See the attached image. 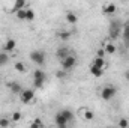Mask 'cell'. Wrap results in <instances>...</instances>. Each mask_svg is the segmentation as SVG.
Listing matches in <instances>:
<instances>
[{
    "instance_id": "cell-26",
    "label": "cell",
    "mask_w": 129,
    "mask_h": 128,
    "mask_svg": "<svg viewBox=\"0 0 129 128\" xmlns=\"http://www.w3.org/2000/svg\"><path fill=\"white\" fill-rule=\"evenodd\" d=\"M120 128H126V127H129V121L128 119H125V118H122L120 121H119V124H117Z\"/></svg>"
},
{
    "instance_id": "cell-14",
    "label": "cell",
    "mask_w": 129,
    "mask_h": 128,
    "mask_svg": "<svg viewBox=\"0 0 129 128\" xmlns=\"http://www.w3.org/2000/svg\"><path fill=\"white\" fill-rule=\"evenodd\" d=\"M90 74L93 75V77H102L104 75V68H99V66H95V65H90Z\"/></svg>"
},
{
    "instance_id": "cell-29",
    "label": "cell",
    "mask_w": 129,
    "mask_h": 128,
    "mask_svg": "<svg viewBox=\"0 0 129 128\" xmlns=\"http://www.w3.org/2000/svg\"><path fill=\"white\" fill-rule=\"evenodd\" d=\"M105 50L104 48H98V51H96V57H105Z\"/></svg>"
},
{
    "instance_id": "cell-7",
    "label": "cell",
    "mask_w": 129,
    "mask_h": 128,
    "mask_svg": "<svg viewBox=\"0 0 129 128\" xmlns=\"http://www.w3.org/2000/svg\"><path fill=\"white\" fill-rule=\"evenodd\" d=\"M54 121H56V125H57L59 128H66V127H68V124H69V122H68V119L64 118L60 112H57V113H56Z\"/></svg>"
},
{
    "instance_id": "cell-2",
    "label": "cell",
    "mask_w": 129,
    "mask_h": 128,
    "mask_svg": "<svg viewBox=\"0 0 129 128\" xmlns=\"http://www.w3.org/2000/svg\"><path fill=\"white\" fill-rule=\"evenodd\" d=\"M122 23H119L117 20H111V23H110V27H108V36L113 39V41H116L119 36H122Z\"/></svg>"
},
{
    "instance_id": "cell-10",
    "label": "cell",
    "mask_w": 129,
    "mask_h": 128,
    "mask_svg": "<svg viewBox=\"0 0 129 128\" xmlns=\"http://www.w3.org/2000/svg\"><path fill=\"white\" fill-rule=\"evenodd\" d=\"M23 8H27V0H15L14 2V5H12V9H11V12H17V11H20V9H23Z\"/></svg>"
},
{
    "instance_id": "cell-28",
    "label": "cell",
    "mask_w": 129,
    "mask_h": 128,
    "mask_svg": "<svg viewBox=\"0 0 129 128\" xmlns=\"http://www.w3.org/2000/svg\"><path fill=\"white\" fill-rule=\"evenodd\" d=\"M20 119H21V113H20V112H14V113H12V121L17 122V121H20Z\"/></svg>"
},
{
    "instance_id": "cell-21",
    "label": "cell",
    "mask_w": 129,
    "mask_h": 128,
    "mask_svg": "<svg viewBox=\"0 0 129 128\" xmlns=\"http://www.w3.org/2000/svg\"><path fill=\"white\" fill-rule=\"evenodd\" d=\"M15 15H17V18H18L20 21H26V8H23V9L17 11V12H15Z\"/></svg>"
},
{
    "instance_id": "cell-11",
    "label": "cell",
    "mask_w": 129,
    "mask_h": 128,
    "mask_svg": "<svg viewBox=\"0 0 129 128\" xmlns=\"http://www.w3.org/2000/svg\"><path fill=\"white\" fill-rule=\"evenodd\" d=\"M9 91H11L14 95H20V94L23 92V88H21V84H20V83L12 81V83H9Z\"/></svg>"
},
{
    "instance_id": "cell-4",
    "label": "cell",
    "mask_w": 129,
    "mask_h": 128,
    "mask_svg": "<svg viewBox=\"0 0 129 128\" xmlns=\"http://www.w3.org/2000/svg\"><path fill=\"white\" fill-rule=\"evenodd\" d=\"M116 92H117V89H116L114 86H111V84L104 86V88L101 89V98H102L104 101H111V99L116 96Z\"/></svg>"
},
{
    "instance_id": "cell-19",
    "label": "cell",
    "mask_w": 129,
    "mask_h": 128,
    "mask_svg": "<svg viewBox=\"0 0 129 128\" xmlns=\"http://www.w3.org/2000/svg\"><path fill=\"white\" fill-rule=\"evenodd\" d=\"M83 118H84L86 121H92V119L95 118V113H93L92 110H89V109H84V110H83Z\"/></svg>"
},
{
    "instance_id": "cell-6",
    "label": "cell",
    "mask_w": 129,
    "mask_h": 128,
    "mask_svg": "<svg viewBox=\"0 0 129 128\" xmlns=\"http://www.w3.org/2000/svg\"><path fill=\"white\" fill-rule=\"evenodd\" d=\"M20 99L24 104H30L35 99V91L33 89H23V92L20 94Z\"/></svg>"
},
{
    "instance_id": "cell-25",
    "label": "cell",
    "mask_w": 129,
    "mask_h": 128,
    "mask_svg": "<svg viewBox=\"0 0 129 128\" xmlns=\"http://www.w3.org/2000/svg\"><path fill=\"white\" fill-rule=\"evenodd\" d=\"M30 127L32 128H38V127H44V122L41 121V119H35L32 124H30Z\"/></svg>"
},
{
    "instance_id": "cell-15",
    "label": "cell",
    "mask_w": 129,
    "mask_h": 128,
    "mask_svg": "<svg viewBox=\"0 0 129 128\" xmlns=\"http://www.w3.org/2000/svg\"><path fill=\"white\" fill-rule=\"evenodd\" d=\"M122 38H123L125 44L129 45V21H126V23H125V26L122 27Z\"/></svg>"
},
{
    "instance_id": "cell-13",
    "label": "cell",
    "mask_w": 129,
    "mask_h": 128,
    "mask_svg": "<svg viewBox=\"0 0 129 128\" xmlns=\"http://www.w3.org/2000/svg\"><path fill=\"white\" fill-rule=\"evenodd\" d=\"M68 54H69V48H68V47H64V45L59 47V48H57V51H56V56H57V59H59V60H62V59L66 57Z\"/></svg>"
},
{
    "instance_id": "cell-16",
    "label": "cell",
    "mask_w": 129,
    "mask_h": 128,
    "mask_svg": "<svg viewBox=\"0 0 129 128\" xmlns=\"http://www.w3.org/2000/svg\"><path fill=\"white\" fill-rule=\"evenodd\" d=\"M104 50H105L107 54H114V53L117 51V47H116V44H113V42H105V44H104Z\"/></svg>"
},
{
    "instance_id": "cell-27",
    "label": "cell",
    "mask_w": 129,
    "mask_h": 128,
    "mask_svg": "<svg viewBox=\"0 0 129 128\" xmlns=\"http://www.w3.org/2000/svg\"><path fill=\"white\" fill-rule=\"evenodd\" d=\"M9 119L8 118H0V127H9Z\"/></svg>"
},
{
    "instance_id": "cell-23",
    "label": "cell",
    "mask_w": 129,
    "mask_h": 128,
    "mask_svg": "<svg viewBox=\"0 0 129 128\" xmlns=\"http://www.w3.org/2000/svg\"><path fill=\"white\" fill-rule=\"evenodd\" d=\"M35 20V12L30 8H26V21H33Z\"/></svg>"
},
{
    "instance_id": "cell-1",
    "label": "cell",
    "mask_w": 129,
    "mask_h": 128,
    "mask_svg": "<svg viewBox=\"0 0 129 128\" xmlns=\"http://www.w3.org/2000/svg\"><path fill=\"white\" fill-rule=\"evenodd\" d=\"M45 80H47V74H45V71L42 68H38V69L33 71V86L36 89H41L44 86Z\"/></svg>"
},
{
    "instance_id": "cell-32",
    "label": "cell",
    "mask_w": 129,
    "mask_h": 128,
    "mask_svg": "<svg viewBox=\"0 0 129 128\" xmlns=\"http://www.w3.org/2000/svg\"><path fill=\"white\" fill-rule=\"evenodd\" d=\"M0 81H2V77H0Z\"/></svg>"
},
{
    "instance_id": "cell-31",
    "label": "cell",
    "mask_w": 129,
    "mask_h": 128,
    "mask_svg": "<svg viewBox=\"0 0 129 128\" xmlns=\"http://www.w3.org/2000/svg\"><path fill=\"white\" fill-rule=\"evenodd\" d=\"M123 77H125V80H126V81H129V69H128V71H125Z\"/></svg>"
},
{
    "instance_id": "cell-24",
    "label": "cell",
    "mask_w": 129,
    "mask_h": 128,
    "mask_svg": "<svg viewBox=\"0 0 129 128\" xmlns=\"http://www.w3.org/2000/svg\"><path fill=\"white\" fill-rule=\"evenodd\" d=\"M15 69L18 71V72H26V65L23 63V62H15Z\"/></svg>"
},
{
    "instance_id": "cell-30",
    "label": "cell",
    "mask_w": 129,
    "mask_h": 128,
    "mask_svg": "<svg viewBox=\"0 0 129 128\" xmlns=\"http://www.w3.org/2000/svg\"><path fill=\"white\" fill-rule=\"evenodd\" d=\"M57 77H59V78H63V77H64V69H62V71H59V72H57Z\"/></svg>"
},
{
    "instance_id": "cell-9",
    "label": "cell",
    "mask_w": 129,
    "mask_h": 128,
    "mask_svg": "<svg viewBox=\"0 0 129 128\" xmlns=\"http://www.w3.org/2000/svg\"><path fill=\"white\" fill-rule=\"evenodd\" d=\"M64 20H66L69 24H77V23H78V15H77L75 12H72V11H68V12L64 14Z\"/></svg>"
},
{
    "instance_id": "cell-20",
    "label": "cell",
    "mask_w": 129,
    "mask_h": 128,
    "mask_svg": "<svg viewBox=\"0 0 129 128\" xmlns=\"http://www.w3.org/2000/svg\"><path fill=\"white\" fill-rule=\"evenodd\" d=\"M92 65L99 66V68H105V59H104V57H95L93 62H92Z\"/></svg>"
},
{
    "instance_id": "cell-12",
    "label": "cell",
    "mask_w": 129,
    "mask_h": 128,
    "mask_svg": "<svg viewBox=\"0 0 129 128\" xmlns=\"http://www.w3.org/2000/svg\"><path fill=\"white\" fill-rule=\"evenodd\" d=\"M116 11H117V8H116L114 3H108V5H105V6L102 8V12H104L105 15H113V14H116Z\"/></svg>"
},
{
    "instance_id": "cell-18",
    "label": "cell",
    "mask_w": 129,
    "mask_h": 128,
    "mask_svg": "<svg viewBox=\"0 0 129 128\" xmlns=\"http://www.w3.org/2000/svg\"><path fill=\"white\" fill-rule=\"evenodd\" d=\"M71 36H72V32L71 30H62V32H59V38L62 41H69Z\"/></svg>"
},
{
    "instance_id": "cell-5",
    "label": "cell",
    "mask_w": 129,
    "mask_h": 128,
    "mask_svg": "<svg viewBox=\"0 0 129 128\" xmlns=\"http://www.w3.org/2000/svg\"><path fill=\"white\" fill-rule=\"evenodd\" d=\"M60 63H62V69L64 71H69V69H72L75 65H77V57L74 56V54H68L66 57H63L62 60H60Z\"/></svg>"
},
{
    "instance_id": "cell-22",
    "label": "cell",
    "mask_w": 129,
    "mask_h": 128,
    "mask_svg": "<svg viewBox=\"0 0 129 128\" xmlns=\"http://www.w3.org/2000/svg\"><path fill=\"white\" fill-rule=\"evenodd\" d=\"M8 62H9L8 53H6V51H2V53H0V66H2V65H6Z\"/></svg>"
},
{
    "instance_id": "cell-8",
    "label": "cell",
    "mask_w": 129,
    "mask_h": 128,
    "mask_svg": "<svg viewBox=\"0 0 129 128\" xmlns=\"http://www.w3.org/2000/svg\"><path fill=\"white\" fill-rule=\"evenodd\" d=\"M17 48V41L14 39V38H9L5 44H3V51H6V53H11V51H14Z\"/></svg>"
},
{
    "instance_id": "cell-3",
    "label": "cell",
    "mask_w": 129,
    "mask_h": 128,
    "mask_svg": "<svg viewBox=\"0 0 129 128\" xmlns=\"http://www.w3.org/2000/svg\"><path fill=\"white\" fill-rule=\"evenodd\" d=\"M30 60L38 66H44L45 60H47V56H45V53L42 50H33L30 53Z\"/></svg>"
},
{
    "instance_id": "cell-17",
    "label": "cell",
    "mask_w": 129,
    "mask_h": 128,
    "mask_svg": "<svg viewBox=\"0 0 129 128\" xmlns=\"http://www.w3.org/2000/svg\"><path fill=\"white\" fill-rule=\"evenodd\" d=\"M60 113L68 119V122H72V121H74V116H75V115H74L72 110H69V109H63V110H60Z\"/></svg>"
}]
</instances>
